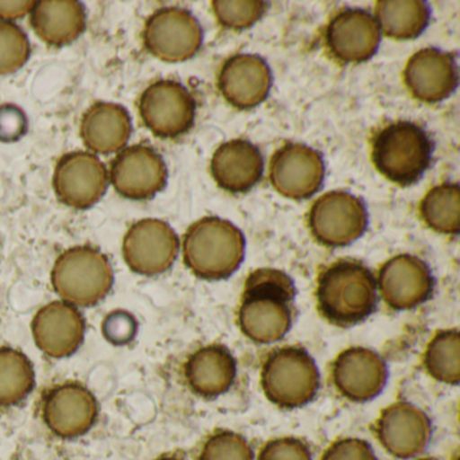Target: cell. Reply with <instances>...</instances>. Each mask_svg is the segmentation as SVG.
Instances as JSON below:
<instances>
[{"instance_id": "obj_1", "label": "cell", "mask_w": 460, "mask_h": 460, "mask_svg": "<svg viewBox=\"0 0 460 460\" xmlns=\"http://www.w3.org/2000/svg\"><path fill=\"white\" fill-rule=\"evenodd\" d=\"M296 295L295 281L285 271L271 268L252 271L238 309L241 332L257 344L284 339L293 325Z\"/></svg>"}, {"instance_id": "obj_2", "label": "cell", "mask_w": 460, "mask_h": 460, "mask_svg": "<svg viewBox=\"0 0 460 460\" xmlns=\"http://www.w3.org/2000/svg\"><path fill=\"white\" fill-rule=\"evenodd\" d=\"M317 309L330 324L351 328L376 312L378 288L373 271L357 260H339L317 279Z\"/></svg>"}, {"instance_id": "obj_3", "label": "cell", "mask_w": 460, "mask_h": 460, "mask_svg": "<svg viewBox=\"0 0 460 460\" xmlns=\"http://www.w3.org/2000/svg\"><path fill=\"white\" fill-rule=\"evenodd\" d=\"M246 239L228 220L206 217L193 223L182 241L184 263L196 277L219 281L233 276L244 260Z\"/></svg>"}, {"instance_id": "obj_4", "label": "cell", "mask_w": 460, "mask_h": 460, "mask_svg": "<svg viewBox=\"0 0 460 460\" xmlns=\"http://www.w3.org/2000/svg\"><path fill=\"white\" fill-rule=\"evenodd\" d=\"M435 144L421 126L395 122L374 137L373 157L376 171L389 181L409 187L430 168Z\"/></svg>"}, {"instance_id": "obj_5", "label": "cell", "mask_w": 460, "mask_h": 460, "mask_svg": "<svg viewBox=\"0 0 460 460\" xmlns=\"http://www.w3.org/2000/svg\"><path fill=\"white\" fill-rule=\"evenodd\" d=\"M316 360L303 347L287 346L274 349L261 368V387L273 405L298 409L308 405L320 390Z\"/></svg>"}, {"instance_id": "obj_6", "label": "cell", "mask_w": 460, "mask_h": 460, "mask_svg": "<svg viewBox=\"0 0 460 460\" xmlns=\"http://www.w3.org/2000/svg\"><path fill=\"white\" fill-rule=\"evenodd\" d=\"M53 290L61 301L93 306L111 292L114 270L106 254L93 246H75L58 255L50 273Z\"/></svg>"}, {"instance_id": "obj_7", "label": "cell", "mask_w": 460, "mask_h": 460, "mask_svg": "<svg viewBox=\"0 0 460 460\" xmlns=\"http://www.w3.org/2000/svg\"><path fill=\"white\" fill-rule=\"evenodd\" d=\"M308 226L314 241L323 246H349L367 230V208L358 196L347 190H332L314 201Z\"/></svg>"}, {"instance_id": "obj_8", "label": "cell", "mask_w": 460, "mask_h": 460, "mask_svg": "<svg viewBox=\"0 0 460 460\" xmlns=\"http://www.w3.org/2000/svg\"><path fill=\"white\" fill-rule=\"evenodd\" d=\"M144 45L164 63H184L203 45V28L198 18L181 7L157 10L145 23Z\"/></svg>"}, {"instance_id": "obj_9", "label": "cell", "mask_w": 460, "mask_h": 460, "mask_svg": "<svg viewBox=\"0 0 460 460\" xmlns=\"http://www.w3.org/2000/svg\"><path fill=\"white\" fill-rule=\"evenodd\" d=\"M45 427L60 438L72 440L87 435L98 421V398L85 385L63 382L50 387L41 401Z\"/></svg>"}, {"instance_id": "obj_10", "label": "cell", "mask_w": 460, "mask_h": 460, "mask_svg": "<svg viewBox=\"0 0 460 460\" xmlns=\"http://www.w3.org/2000/svg\"><path fill=\"white\" fill-rule=\"evenodd\" d=\"M180 252L176 231L160 219H142L134 223L122 242L126 265L139 276L155 277L173 266Z\"/></svg>"}, {"instance_id": "obj_11", "label": "cell", "mask_w": 460, "mask_h": 460, "mask_svg": "<svg viewBox=\"0 0 460 460\" xmlns=\"http://www.w3.org/2000/svg\"><path fill=\"white\" fill-rule=\"evenodd\" d=\"M138 110L142 122L155 137L177 138L195 123L196 101L180 83L161 80L144 91Z\"/></svg>"}, {"instance_id": "obj_12", "label": "cell", "mask_w": 460, "mask_h": 460, "mask_svg": "<svg viewBox=\"0 0 460 460\" xmlns=\"http://www.w3.org/2000/svg\"><path fill=\"white\" fill-rule=\"evenodd\" d=\"M374 432L390 456L409 460L424 454L432 438L433 427L421 408L408 401H397L379 413Z\"/></svg>"}, {"instance_id": "obj_13", "label": "cell", "mask_w": 460, "mask_h": 460, "mask_svg": "<svg viewBox=\"0 0 460 460\" xmlns=\"http://www.w3.org/2000/svg\"><path fill=\"white\" fill-rule=\"evenodd\" d=\"M110 177L106 165L93 153L74 152L60 158L53 173V190L61 203L88 209L106 195Z\"/></svg>"}, {"instance_id": "obj_14", "label": "cell", "mask_w": 460, "mask_h": 460, "mask_svg": "<svg viewBox=\"0 0 460 460\" xmlns=\"http://www.w3.org/2000/svg\"><path fill=\"white\" fill-rule=\"evenodd\" d=\"M435 285L427 262L411 254L390 258L379 269L376 279L382 300L394 311H411L427 303L435 292Z\"/></svg>"}, {"instance_id": "obj_15", "label": "cell", "mask_w": 460, "mask_h": 460, "mask_svg": "<svg viewBox=\"0 0 460 460\" xmlns=\"http://www.w3.org/2000/svg\"><path fill=\"white\" fill-rule=\"evenodd\" d=\"M110 181L122 198L150 200L168 182V168L160 153L146 145L126 147L110 169Z\"/></svg>"}, {"instance_id": "obj_16", "label": "cell", "mask_w": 460, "mask_h": 460, "mask_svg": "<svg viewBox=\"0 0 460 460\" xmlns=\"http://www.w3.org/2000/svg\"><path fill=\"white\" fill-rule=\"evenodd\" d=\"M339 394L355 403L368 402L384 392L389 378L382 355L367 347H349L341 351L331 367Z\"/></svg>"}, {"instance_id": "obj_17", "label": "cell", "mask_w": 460, "mask_h": 460, "mask_svg": "<svg viewBox=\"0 0 460 460\" xmlns=\"http://www.w3.org/2000/svg\"><path fill=\"white\" fill-rule=\"evenodd\" d=\"M271 185L279 195L305 200L319 192L325 176L322 155L301 144H288L270 161Z\"/></svg>"}, {"instance_id": "obj_18", "label": "cell", "mask_w": 460, "mask_h": 460, "mask_svg": "<svg viewBox=\"0 0 460 460\" xmlns=\"http://www.w3.org/2000/svg\"><path fill=\"white\" fill-rule=\"evenodd\" d=\"M84 316L66 301H52L39 309L31 322V335L40 351L52 359L71 357L85 338Z\"/></svg>"}, {"instance_id": "obj_19", "label": "cell", "mask_w": 460, "mask_h": 460, "mask_svg": "<svg viewBox=\"0 0 460 460\" xmlns=\"http://www.w3.org/2000/svg\"><path fill=\"white\" fill-rule=\"evenodd\" d=\"M411 96L424 103H438L455 93L459 83L456 53L427 48L414 53L403 72Z\"/></svg>"}, {"instance_id": "obj_20", "label": "cell", "mask_w": 460, "mask_h": 460, "mask_svg": "<svg viewBox=\"0 0 460 460\" xmlns=\"http://www.w3.org/2000/svg\"><path fill=\"white\" fill-rule=\"evenodd\" d=\"M331 55L343 63L370 60L381 44L376 18L362 9H344L331 20L325 31Z\"/></svg>"}, {"instance_id": "obj_21", "label": "cell", "mask_w": 460, "mask_h": 460, "mask_svg": "<svg viewBox=\"0 0 460 460\" xmlns=\"http://www.w3.org/2000/svg\"><path fill=\"white\" fill-rule=\"evenodd\" d=\"M273 85V75L266 61L257 55L228 58L217 77L223 98L239 110H250L266 101Z\"/></svg>"}, {"instance_id": "obj_22", "label": "cell", "mask_w": 460, "mask_h": 460, "mask_svg": "<svg viewBox=\"0 0 460 460\" xmlns=\"http://www.w3.org/2000/svg\"><path fill=\"white\" fill-rule=\"evenodd\" d=\"M238 363L228 347L208 344L196 349L184 366L188 387L207 400L220 397L233 387Z\"/></svg>"}, {"instance_id": "obj_23", "label": "cell", "mask_w": 460, "mask_h": 460, "mask_svg": "<svg viewBox=\"0 0 460 460\" xmlns=\"http://www.w3.org/2000/svg\"><path fill=\"white\" fill-rule=\"evenodd\" d=\"M263 155L252 142L233 139L217 147L211 173L222 190L243 193L252 190L263 174Z\"/></svg>"}, {"instance_id": "obj_24", "label": "cell", "mask_w": 460, "mask_h": 460, "mask_svg": "<svg viewBox=\"0 0 460 460\" xmlns=\"http://www.w3.org/2000/svg\"><path fill=\"white\" fill-rule=\"evenodd\" d=\"M31 23L45 44L66 47L84 33L87 12L79 0H40L31 10Z\"/></svg>"}, {"instance_id": "obj_25", "label": "cell", "mask_w": 460, "mask_h": 460, "mask_svg": "<svg viewBox=\"0 0 460 460\" xmlns=\"http://www.w3.org/2000/svg\"><path fill=\"white\" fill-rule=\"evenodd\" d=\"M133 131L130 114L115 103H95L83 115L80 137L95 155H109L123 150Z\"/></svg>"}, {"instance_id": "obj_26", "label": "cell", "mask_w": 460, "mask_h": 460, "mask_svg": "<svg viewBox=\"0 0 460 460\" xmlns=\"http://www.w3.org/2000/svg\"><path fill=\"white\" fill-rule=\"evenodd\" d=\"M429 20V4L424 0H379L376 4L379 31L390 39H417L424 33Z\"/></svg>"}, {"instance_id": "obj_27", "label": "cell", "mask_w": 460, "mask_h": 460, "mask_svg": "<svg viewBox=\"0 0 460 460\" xmlns=\"http://www.w3.org/2000/svg\"><path fill=\"white\" fill-rule=\"evenodd\" d=\"M36 386V370L28 355L14 347H0V408L23 402Z\"/></svg>"}, {"instance_id": "obj_28", "label": "cell", "mask_w": 460, "mask_h": 460, "mask_svg": "<svg viewBox=\"0 0 460 460\" xmlns=\"http://www.w3.org/2000/svg\"><path fill=\"white\" fill-rule=\"evenodd\" d=\"M422 365L430 378L456 386L460 382V332L441 330L430 339L422 355Z\"/></svg>"}, {"instance_id": "obj_29", "label": "cell", "mask_w": 460, "mask_h": 460, "mask_svg": "<svg viewBox=\"0 0 460 460\" xmlns=\"http://www.w3.org/2000/svg\"><path fill=\"white\" fill-rule=\"evenodd\" d=\"M420 215L430 230L457 235L460 231L459 184L444 182L432 188L420 204Z\"/></svg>"}, {"instance_id": "obj_30", "label": "cell", "mask_w": 460, "mask_h": 460, "mask_svg": "<svg viewBox=\"0 0 460 460\" xmlns=\"http://www.w3.org/2000/svg\"><path fill=\"white\" fill-rule=\"evenodd\" d=\"M198 460H255V454L243 435L219 429L204 441Z\"/></svg>"}, {"instance_id": "obj_31", "label": "cell", "mask_w": 460, "mask_h": 460, "mask_svg": "<svg viewBox=\"0 0 460 460\" xmlns=\"http://www.w3.org/2000/svg\"><path fill=\"white\" fill-rule=\"evenodd\" d=\"M31 41L25 31L13 22L0 21V75H12L31 58Z\"/></svg>"}, {"instance_id": "obj_32", "label": "cell", "mask_w": 460, "mask_h": 460, "mask_svg": "<svg viewBox=\"0 0 460 460\" xmlns=\"http://www.w3.org/2000/svg\"><path fill=\"white\" fill-rule=\"evenodd\" d=\"M269 4L262 0H215L212 10L217 15L220 25L234 31H243L252 28L261 20L268 10Z\"/></svg>"}, {"instance_id": "obj_33", "label": "cell", "mask_w": 460, "mask_h": 460, "mask_svg": "<svg viewBox=\"0 0 460 460\" xmlns=\"http://www.w3.org/2000/svg\"><path fill=\"white\" fill-rule=\"evenodd\" d=\"M257 460H314L305 441L293 436L271 438L261 448Z\"/></svg>"}, {"instance_id": "obj_34", "label": "cell", "mask_w": 460, "mask_h": 460, "mask_svg": "<svg viewBox=\"0 0 460 460\" xmlns=\"http://www.w3.org/2000/svg\"><path fill=\"white\" fill-rule=\"evenodd\" d=\"M320 460H378V457L367 440L343 438L333 441Z\"/></svg>"}, {"instance_id": "obj_35", "label": "cell", "mask_w": 460, "mask_h": 460, "mask_svg": "<svg viewBox=\"0 0 460 460\" xmlns=\"http://www.w3.org/2000/svg\"><path fill=\"white\" fill-rule=\"evenodd\" d=\"M28 118L15 104L0 106V141L15 142L28 131Z\"/></svg>"}, {"instance_id": "obj_36", "label": "cell", "mask_w": 460, "mask_h": 460, "mask_svg": "<svg viewBox=\"0 0 460 460\" xmlns=\"http://www.w3.org/2000/svg\"><path fill=\"white\" fill-rule=\"evenodd\" d=\"M36 2L33 0H2L0 2V21L13 22L31 14Z\"/></svg>"}, {"instance_id": "obj_37", "label": "cell", "mask_w": 460, "mask_h": 460, "mask_svg": "<svg viewBox=\"0 0 460 460\" xmlns=\"http://www.w3.org/2000/svg\"><path fill=\"white\" fill-rule=\"evenodd\" d=\"M155 460H185L181 456L177 455H161V456L155 457Z\"/></svg>"}, {"instance_id": "obj_38", "label": "cell", "mask_w": 460, "mask_h": 460, "mask_svg": "<svg viewBox=\"0 0 460 460\" xmlns=\"http://www.w3.org/2000/svg\"><path fill=\"white\" fill-rule=\"evenodd\" d=\"M417 460H438V459H433V457H422V459H417Z\"/></svg>"}]
</instances>
